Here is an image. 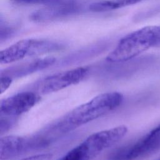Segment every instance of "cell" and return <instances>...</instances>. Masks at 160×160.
Wrapping results in <instances>:
<instances>
[{"instance_id":"cell-1","label":"cell","mask_w":160,"mask_h":160,"mask_svg":"<svg viewBox=\"0 0 160 160\" xmlns=\"http://www.w3.org/2000/svg\"><path fill=\"white\" fill-rule=\"evenodd\" d=\"M122 101L123 96L118 92L100 94L67 113L52 128L61 132L71 131L114 111Z\"/></svg>"},{"instance_id":"cell-2","label":"cell","mask_w":160,"mask_h":160,"mask_svg":"<svg viewBox=\"0 0 160 160\" xmlns=\"http://www.w3.org/2000/svg\"><path fill=\"white\" fill-rule=\"evenodd\" d=\"M158 46H160V26H145L123 37L106 59L111 62H123Z\"/></svg>"},{"instance_id":"cell-3","label":"cell","mask_w":160,"mask_h":160,"mask_svg":"<svg viewBox=\"0 0 160 160\" xmlns=\"http://www.w3.org/2000/svg\"><path fill=\"white\" fill-rule=\"evenodd\" d=\"M64 48V44L53 40L22 39L0 52V62L1 64H9L26 57L58 51Z\"/></svg>"},{"instance_id":"cell-4","label":"cell","mask_w":160,"mask_h":160,"mask_svg":"<svg viewBox=\"0 0 160 160\" xmlns=\"http://www.w3.org/2000/svg\"><path fill=\"white\" fill-rule=\"evenodd\" d=\"M127 132L124 125L101 131L92 134L75 148L82 160H91L119 141Z\"/></svg>"},{"instance_id":"cell-5","label":"cell","mask_w":160,"mask_h":160,"mask_svg":"<svg viewBox=\"0 0 160 160\" xmlns=\"http://www.w3.org/2000/svg\"><path fill=\"white\" fill-rule=\"evenodd\" d=\"M89 69L79 67L48 76L36 84L38 94H46L57 92L82 81L89 74Z\"/></svg>"},{"instance_id":"cell-6","label":"cell","mask_w":160,"mask_h":160,"mask_svg":"<svg viewBox=\"0 0 160 160\" xmlns=\"http://www.w3.org/2000/svg\"><path fill=\"white\" fill-rule=\"evenodd\" d=\"M41 99L38 92L23 91L1 100V118H14L28 112Z\"/></svg>"},{"instance_id":"cell-7","label":"cell","mask_w":160,"mask_h":160,"mask_svg":"<svg viewBox=\"0 0 160 160\" xmlns=\"http://www.w3.org/2000/svg\"><path fill=\"white\" fill-rule=\"evenodd\" d=\"M82 9L76 0H62L33 12L30 18L36 22H46L77 14Z\"/></svg>"},{"instance_id":"cell-8","label":"cell","mask_w":160,"mask_h":160,"mask_svg":"<svg viewBox=\"0 0 160 160\" xmlns=\"http://www.w3.org/2000/svg\"><path fill=\"white\" fill-rule=\"evenodd\" d=\"M160 148V141L147 134L137 142L119 149L110 160H137Z\"/></svg>"},{"instance_id":"cell-9","label":"cell","mask_w":160,"mask_h":160,"mask_svg":"<svg viewBox=\"0 0 160 160\" xmlns=\"http://www.w3.org/2000/svg\"><path fill=\"white\" fill-rule=\"evenodd\" d=\"M29 139L18 136H6L0 139V158L8 160L18 156L29 148Z\"/></svg>"},{"instance_id":"cell-10","label":"cell","mask_w":160,"mask_h":160,"mask_svg":"<svg viewBox=\"0 0 160 160\" xmlns=\"http://www.w3.org/2000/svg\"><path fill=\"white\" fill-rule=\"evenodd\" d=\"M56 59L54 58H45L38 59L31 62H26L23 64L11 68L9 70H6V72H11V74H18L20 76L21 74L29 73L37 70L44 69L49 66H51L55 62Z\"/></svg>"},{"instance_id":"cell-11","label":"cell","mask_w":160,"mask_h":160,"mask_svg":"<svg viewBox=\"0 0 160 160\" xmlns=\"http://www.w3.org/2000/svg\"><path fill=\"white\" fill-rule=\"evenodd\" d=\"M142 1L144 0H102L90 4L89 9L94 12H104L133 5Z\"/></svg>"},{"instance_id":"cell-12","label":"cell","mask_w":160,"mask_h":160,"mask_svg":"<svg viewBox=\"0 0 160 160\" xmlns=\"http://www.w3.org/2000/svg\"><path fill=\"white\" fill-rule=\"evenodd\" d=\"M16 28L1 19L0 22V41L2 42L9 39L14 32Z\"/></svg>"},{"instance_id":"cell-13","label":"cell","mask_w":160,"mask_h":160,"mask_svg":"<svg viewBox=\"0 0 160 160\" xmlns=\"http://www.w3.org/2000/svg\"><path fill=\"white\" fill-rule=\"evenodd\" d=\"M15 2L24 4H43L49 6L58 3L62 0H11Z\"/></svg>"},{"instance_id":"cell-14","label":"cell","mask_w":160,"mask_h":160,"mask_svg":"<svg viewBox=\"0 0 160 160\" xmlns=\"http://www.w3.org/2000/svg\"><path fill=\"white\" fill-rule=\"evenodd\" d=\"M12 79L11 76L6 74H1V78H0L1 94L3 93L9 88V87L12 83Z\"/></svg>"},{"instance_id":"cell-15","label":"cell","mask_w":160,"mask_h":160,"mask_svg":"<svg viewBox=\"0 0 160 160\" xmlns=\"http://www.w3.org/2000/svg\"><path fill=\"white\" fill-rule=\"evenodd\" d=\"M58 160H82L78 151L74 147Z\"/></svg>"},{"instance_id":"cell-16","label":"cell","mask_w":160,"mask_h":160,"mask_svg":"<svg viewBox=\"0 0 160 160\" xmlns=\"http://www.w3.org/2000/svg\"><path fill=\"white\" fill-rule=\"evenodd\" d=\"M52 158V154L50 153H44L29 156L21 160H51Z\"/></svg>"},{"instance_id":"cell-17","label":"cell","mask_w":160,"mask_h":160,"mask_svg":"<svg viewBox=\"0 0 160 160\" xmlns=\"http://www.w3.org/2000/svg\"><path fill=\"white\" fill-rule=\"evenodd\" d=\"M151 136L160 141V124L148 133Z\"/></svg>"},{"instance_id":"cell-18","label":"cell","mask_w":160,"mask_h":160,"mask_svg":"<svg viewBox=\"0 0 160 160\" xmlns=\"http://www.w3.org/2000/svg\"><path fill=\"white\" fill-rule=\"evenodd\" d=\"M156 160H160V158H159V159H156Z\"/></svg>"}]
</instances>
